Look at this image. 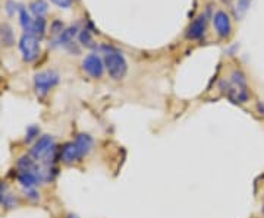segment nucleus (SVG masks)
Here are the masks:
<instances>
[{"mask_svg": "<svg viewBox=\"0 0 264 218\" xmlns=\"http://www.w3.org/2000/svg\"><path fill=\"white\" fill-rule=\"evenodd\" d=\"M82 69L91 78H101L106 67H104V62L101 60L99 55L91 53V55L85 56V59L82 60Z\"/></svg>", "mask_w": 264, "mask_h": 218, "instance_id": "obj_6", "label": "nucleus"}, {"mask_svg": "<svg viewBox=\"0 0 264 218\" xmlns=\"http://www.w3.org/2000/svg\"><path fill=\"white\" fill-rule=\"evenodd\" d=\"M30 155L41 165H55L57 158V147L52 135H43L34 142Z\"/></svg>", "mask_w": 264, "mask_h": 218, "instance_id": "obj_2", "label": "nucleus"}, {"mask_svg": "<svg viewBox=\"0 0 264 218\" xmlns=\"http://www.w3.org/2000/svg\"><path fill=\"white\" fill-rule=\"evenodd\" d=\"M66 218H79V217H78V215H75V214H68V215H66Z\"/></svg>", "mask_w": 264, "mask_h": 218, "instance_id": "obj_24", "label": "nucleus"}, {"mask_svg": "<svg viewBox=\"0 0 264 218\" xmlns=\"http://www.w3.org/2000/svg\"><path fill=\"white\" fill-rule=\"evenodd\" d=\"M0 43L5 47H11L15 43V35H13V31L8 23L0 25Z\"/></svg>", "mask_w": 264, "mask_h": 218, "instance_id": "obj_11", "label": "nucleus"}, {"mask_svg": "<svg viewBox=\"0 0 264 218\" xmlns=\"http://www.w3.org/2000/svg\"><path fill=\"white\" fill-rule=\"evenodd\" d=\"M24 192H25L27 199H30V201H33V202L40 201V192H38L35 187H34V189H24Z\"/></svg>", "mask_w": 264, "mask_h": 218, "instance_id": "obj_20", "label": "nucleus"}, {"mask_svg": "<svg viewBox=\"0 0 264 218\" xmlns=\"http://www.w3.org/2000/svg\"><path fill=\"white\" fill-rule=\"evenodd\" d=\"M220 89L235 104H244L250 100V91H248L245 75L238 69L232 70L228 81L220 82Z\"/></svg>", "mask_w": 264, "mask_h": 218, "instance_id": "obj_1", "label": "nucleus"}, {"mask_svg": "<svg viewBox=\"0 0 264 218\" xmlns=\"http://www.w3.org/2000/svg\"><path fill=\"white\" fill-rule=\"evenodd\" d=\"M52 2L55 3L56 6H59V8H63V9L71 8V5H72V0H52Z\"/></svg>", "mask_w": 264, "mask_h": 218, "instance_id": "obj_21", "label": "nucleus"}, {"mask_svg": "<svg viewBox=\"0 0 264 218\" xmlns=\"http://www.w3.org/2000/svg\"><path fill=\"white\" fill-rule=\"evenodd\" d=\"M59 74L53 69H47L43 72H38L34 77V87L40 97H46L53 88L59 84Z\"/></svg>", "mask_w": 264, "mask_h": 218, "instance_id": "obj_4", "label": "nucleus"}, {"mask_svg": "<svg viewBox=\"0 0 264 218\" xmlns=\"http://www.w3.org/2000/svg\"><path fill=\"white\" fill-rule=\"evenodd\" d=\"M77 27H71L68 30H63L60 33V35H59V43L62 44V45H71V44H74V37L77 35Z\"/></svg>", "mask_w": 264, "mask_h": 218, "instance_id": "obj_12", "label": "nucleus"}, {"mask_svg": "<svg viewBox=\"0 0 264 218\" xmlns=\"http://www.w3.org/2000/svg\"><path fill=\"white\" fill-rule=\"evenodd\" d=\"M30 9L37 18H43L49 11V6H47V3L44 0H34L33 3L30 5Z\"/></svg>", "mask_w": 264, "mask_h": 218, "instance_id": "obj_14", "label": "nucleus"}, {"mask_svg": "<svg viewBox=\"0 0 264 218\" xmlns=\"http://www.w3.org/2000/svg\"><path fill=\"white\" fill-rule=\"evenodd\" d=\"M5 195H6V186L2 183V185H0V205H2V202H3Z\"/></svg>", "mask_w": 264, "mask_h": 218, "instance_id": "obj_22", "label": "nucleus"}, {"mask_svg": "<svg viewBox=\"0 0 264 218\" xmlns=\"http://www.w3.org/2000/svg\"><path fill=\"white\" fill-rule=\"evenodd\" d=\"M19 19H21V25L22 28H24V31H25V34H31V31H33L34 19H31L30 13H28V11H27L25 8H21V9H19Z\"/></svg>", "mask_w": 264, "mask_h": 218, "instance_id": "obj_13", "label": "nucleus"}, {"mask_svg": "<svg viewBox=\"0 0 264 218\" xmlns=\"http://www.w3.org/2000/svg\"><path fill=\"white\" fill-rule=\"evenodd\" d=\"M206 34V16L200 15L189 23L187 31V37L191 40H198Z\"/></svg>", "mask_w": 264, "mask_h": 218, "instance_id": "obj_9", "label": "nucleus"}, {"mask_svg": "<svg viewBox=\"0 0 264 218\" xmlns=\"http://www.w3.org/2000/svg\"><path fill=\"white\" fill-rule=\"evenodd\" d=\"M74 143L77 145L78 151L82 155V158L88 155V154L93 151V147H94V139L93 136H90L88 133H78L75 136V141Z\"/></svg>", "mask_w": 264, "mask_h": 218, "instance_id": "obj_10", "label": "nucleus"}, {"mask_svg": "<svg viewBox=\"0 0 264 218\" xmlns=\"http://www.w3.org/2000/svg\"><path fill=\"white\" fill-rule=\"evenodd\" d=\"M103 62H104V67L107 69V74L110 75V78H113L116 81L125 78L126 72H128V63H126L122 53L113 50V49H109L104 53Z\"/></svg>", "mask_w": 264, "mask_h": 218, "instance_id": "obj_3", "label": "nucleus"}, {"mask_svg": "<svg viewBox=\"0 0 264 218\" xmlns=\"http://www.w3.org/2000/svg\"><path fill=\"white\" fill-rule=\"evenodd\" d=\"M213 23H214V28H216V33L222 38H226L229 37V34L232 31V23L229 15L225 11H217L213 16Z\"/></svg>", "mask_w": 264, "mask_h": 218, "instance_id": "obj_7", "label": "nucleus"}, {"mask_svg": "<svg viewBox=\"0 0 264 218\" xmlns=\"http://www.w3.org/2000/svg\"><path fill=\"white\" fill-rule=\"evenodd\" d=\"M40 138V128L37 125H31L27 128V132H25V138H24V142L25 143H31V142H35Z\"/></svg>", "mask_w": 264, "mask_h": 218, "instance_id": "obj_16", "label": "nucleus"}, {"mask_svg": "<svg viewBox=\"0 0 264 218\" xmlns=\"http://www.w3.org/2000/svg\"><path fill=\"white\" fill-rule=\"evenodd\" d=\"M79 41L82 43V45L85 47H94V40L91 37V34L88 30H82L81 34H79Z\"/></svg>", "mask_w": 264, "mask_h": 218, "instance_id": "obj_18", "label": "nucleus"}, {"mask_svg": "<svg viewBox=\"0 0 264 218\" xmlns=\"http://www.w3.org/2000/svg\"><path fill=\"white\" fill-rule=\"evenodd\" d=\"M19 50L25 62H34L41 53L40 40L35 38L33 34H24L19 40Z\"/></svg>", "mask_w": 264, "mask_h": 218, "instance_id": "obj_5", "label": "nucleus"}, {"mask_svg": "<svg viewBox=\"0 0 264 218\" xmlns=\"http://www.w3.org/2000/svg\"><path fill=\"white\" fill-rule=\"evenodd\" d=\"M261 214H263V215H264V205H263V208H261Z\"/></svg>", "mask_w": 264, "mask_h": 218, "instance_id": "obj_25", "label": "nucleus"}, {"mask_svg": "<svg viewBox=\"0 0 264 218\" xmlns=\"http://www.w3.org/2000/svg\"><path fill=\"white\" fill-rule=\"evenodd\" d=\"M2 205L6 208V209H13V208L18 205V199H16L15 195H12V193H6L5 198H3Z\"/></svg>", "mask_w": 264, "mask_h": 218, "instance_id": "obj_19", "label": "nucleus"}, {"mask_svg": "<svg viewBox=\"0 0 264 218\" xmlns=\"http://www.w3.org/2000/svg\"><path fill=\"white\" fill-rule=\"evenodd\" d=\"M31 34L35 38H38V40H41L46 35V21H44V18H35L34 19Z\"/></svg>", "mask_w": 264, "mask_h": 218, "instance_id": "obj_15", "label": "nucleus"}, {"mask_svg": "<svg viewBox=\"0 0 264 218\" xmlns=\"http://www.w3.org/2000/svg\"><path fill=\"white\" fill-rule=\"evenodd\" d=\"M250 5H251V0H238V2H236V8H235V15H236V18L244 16L245 12L248 11Z\"/></svg>", "mask_w": 264, "mask_h": 218, "instance_id": "obj_17", "label": "nucleus"}, {"mask_svg": "<svg viewBox=\"0 0 264 218\" xmlns=\"http://www.w3.org/2000/svg\"><path fill=\"white\" fill-rule=\"evenodd\" d=\"M257 110H258V113H260V114H264V101H261V103H258V104H257Z\"/></svg>", "mask_w": 264, "mask_h": 218, "instance_id": "obj_23", "label": "nucleus"}, {"mask_svg": "<svg viewBox=\"0 0 264 218\" xmlns=\"http://www.w3.org/2000/svg\"><path fill=\"white\" fill-rule=\"evenodd\" d=\"M81 158H82V155L79 154L77 145L74 143V141L66 142V143L62 145V148L59 150V160L63 164L71 165V164L79 161Z\"/></svg>", "mask_w": 264, "mask_h": 218, "instance_id": "obj_8", "label": "nucleus"}]
</instances>
